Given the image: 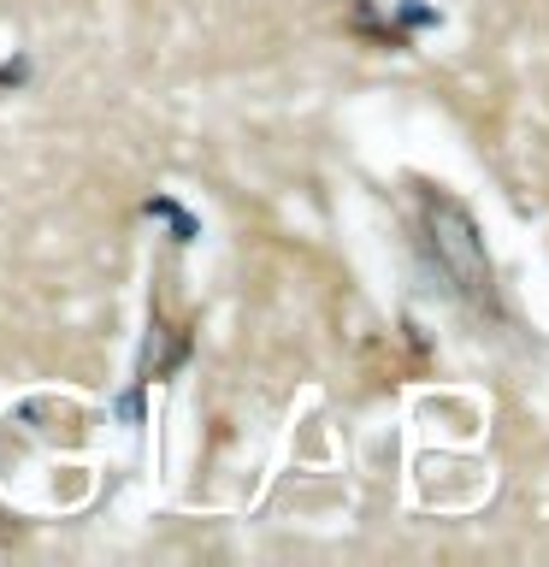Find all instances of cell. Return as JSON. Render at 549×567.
Masks as SVG:
<instances>
[{
    "label": "cell",
    "mask_w": 549,
    "mask_h": 567,
    "mask_svg": "<svg viewBox=\"0 0 549 567\" xmlns=\"http://www.w3.org/2000/svg\"><path fill=\"white\" fill-rule=\"evenodd\" d=\"M425 243L443 266V278L455 284V296L478 313H496V278L485 260V237H478L473 213L455 202V195H425Z\"/></svg>",
    "instance_id": "obj_1"
}]
</instances>
